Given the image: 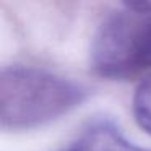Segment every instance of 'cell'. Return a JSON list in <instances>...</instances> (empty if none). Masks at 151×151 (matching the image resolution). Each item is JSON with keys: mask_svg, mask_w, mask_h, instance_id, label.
Returning a JSON list of instances; mask_svg holds the SVG:
<instances>
[{"mask_svg": "<svg viewBox=\"0 0 151 151\" xmlns=\"http://www.w3.org/2000/svg\"><path fill=\"white\" fill-rule=\"evenodd\" d=\"M128 12L111 15L93 41V68L107 78H124L141 70L140 50L151 20L127 5Z\"/></svg>", "mask_w": 151, "mask_h": 151, "instance_id": "7a4b0ae2", "label": "cell"}, {"mask_svg": "<svg viewBox=\"0 0 151 151\" xmlns=\"http://www.w3.org/2000/svg\"><path fill=\"white\" fill-rule=\"evenodd\" d=\"M86 98L80 83L42 67L0 68V128L33 130L68 114Z\"/></svg>", "mask_w": 151, "mask_h": 151, "instance_id": "6da1fadb", "label": "cell"}, {"mask_svg": "<svg viewBox=\"0 0 151 151\" xmlns=\"http://www.w3.org/2000/svg\"><path fill=\"white\" fill-rule=\"evenodd\" d=\"M133 114L137 124L151 135V76L137 86L133 94Z\"/></svg>", "mask_w": 151, "mask_h": 151, "instance_id": "277c9868", "label": "cell"}, {"mask_svg": "<svg viewBox=\"0 0 151 151\" xmlns=\"http://www.w3.org/2000/svg\"><path fill=\"white\" fill-rule=\"evenodd\" d=\"M140 65L141 68L151 67V23L145 33L143 42H141V50H140Z\"/></svg>", "mask_w": 151, "mask_h": 151, "instance_id": "5b68a950", "label": "cell"}, {"mask_svg": "<svg viewBox=\"0 0 151 151\" xmlns=\"http://www.w3.org/2000/svg\"><path fill=\"white\" fill-rule=\"evenodd\" d=\"M67 151H151L137 146L109 120L91 122Z\"/></svg>", "mask_w": 151, "mask_h": 151, "instance_id": "3957f363", "label": "cell"}]
</instances>
